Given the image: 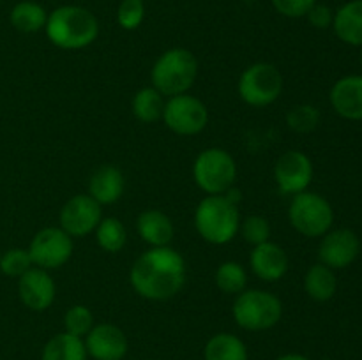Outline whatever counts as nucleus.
Listing matches in <instances>:
<instances>
[{"mask_svg":"<svg viewBox=\"0 0 362 360\" xmlns=\"http://www.w3.org/2000/svg\"><path fill=\"white\" fill-rule=\"evenodd\" d=\"M73 236L67 235L60 226L39 229L28 246V254L34 267L48 272L64 267L73 256Z\"/></svg>","mask_w":362,"mask_h":360,"instance_id":"obj_10","label":"nucleus"},{"mask_svg":"<svg viewBox=\"0 0 362 360\" xmlns=\"http://www.w3.org/2000/svg\"><path fill=\"white\" fill-rule=\"evenodd\" d=\"M325 360H331V359H325Z\"/></svg>","mask_w":362,"mask_h":360,"instance_id":"obj_38","label":"nucleus"},{"mask_svg":"<svg viewBox=\"0 0 362 360\" xmlns=\"http://www.w3.org/2000/svg\"><path fill=\"white\" fill-rule=\"evenodd\" d=\"M361 253V240L352 229L339 228L329 229L318 246L320 263L327 265L332 270L346 268L357 260Z\"/></svg>","mask_w":362,"mask_h":360,"instance_id":"obj_13","label":"nucleus"},{"mask_svg":"<svg viewBox=\"0 0 362 360\" xmlns=\"http://www.w3.org/2000/svg\"><path fill=\"white\" fill-rule=\"evenodd\" d=\"M361 67H362V52H361Z\"/></svg>","mask_w":362,"mask_h":360,"instance_id":"obj_36","label":"nucleus"},{"mask_svg":"<svg viewBox=\"0 0 362 360\" xmlns=\"http://www.w3.org/2000/svg\"><path fill=\"white\" fill-rule=\"evenodd\" d=\"M288 221L296 232L308 239L324 236L334 222V210L322 194L303 191L290 201Z\"/></svg>","mask_w":362,"mask_h":360,"instance_id":"obj_7","label":"nucleus"},{"mask_svg":"<svg viewBox=\"0 0 362 360\" xmlns=\"http://www.w3.org/2000/svg\"><path fill=\"white\" fill-rule=\"evenodd\" d=\"M336 289H338V281L332 268L324 263H317L308 268L304 275V292L310 299L317 302H327L336 295Z\"/></svg>","mask_w":362,"mask_h":360,"instance_id":"obj_21","label":"nucleus"},{"mask_svg":"<svg viewBox=\"0 0 362 360\" xmlns=\"http://www.w3.org/2000/svg\"><path fill=\"white\" fill-rule=\"evenodd\" d=\"M136 232L145 244L151 247L170 246L175 235L173 222L165 212L148 208L144 210L136 219Z\"/></svg>","mask_w":362,"mask_h":360,"instance_id":"obj_19","label":"nucleus"},{"mask_svg":"<svg viewBox=\"0 0 362 360\" xmlns=\"http://www.w3.org/2000/svg\"><path fill=\"white\" fill-rule=\"evenodd\" d=\"M57 295L55 281L48 270L32 267L18 277V296L27 309L41 313L53 304Z\"/></svg>","mask_w":362,"mask_h":360,"instance_id":"obj_14","label":"nucleus"},{"mask_svg":"<svg viewBox=\"0 0 362 360\" xmlns=\"http://www.w3.org/2000/svg\"><path fill=\"white\" fill-rule=\"evenodd\" d=\"M240 99L253 108H264L279 99L283 92V74L274 64L257 62L243 71L237 83Z\"/></svg>","mask_w":362,"mask_h":360,"instance_id":"obj_8","label":"nucleus"},{"mask_svg":"<svg viewBox=\"0 0 362 360\" xmlns=\"http://www.w3.org/2000/svg\"><path fill=\"white\" fill-rule=\"evenodd\" d=\"M95 240L106 253H119L127 242V233L119 217H103L95 228Z\"/></svg>","mask_w":362,"mask_h":360,"instance_id":"obj_27","label":"nucleus"},{"mask_svg":"<svg viewBox=\"0 0 362 360\" xmlns=\"http://www.w3.org/2000/svg\"><path fill=\"white\" fill-rule=\"evenodd\" d=\"M94 314L87 306H73L64 314V327L66 332L83 339L94 327Z\"/></svg>","mask_w":362,"mask_h":360,"instance_id":"obj_30","label":"nucleus"},{"mask_svg":"<svg viewBox=\"0 0 362 360\" xmlns=\"http://www.w3.org/2000/svg\"><path fill=\"white\" fill-rule=\"evenodd\" d=\"M145 18L144 0H122L117 9V23L124 30H136Z\"/></svg>","mask_w":362,"mask_h":360,"instance_id":"obj_32","label":"nucleus"},{"mask_svg":"<svg viewBox=\"0 0 362 360\" xmlns=\"http://www.w3.org/2000/svg\"><path fill=\"white\" fill-rule=\"evenodd\" d=\"M32 267L34 263L30 260V254H28V249H23V247L7 249L0 256V272L7 277H21Z\"/></svg>","mask_w":362,"mask_h":360,"instance_id":"obj_28","label":"nucleus"},{"mask_svg":"<svg viewBox=\"0 0 362 360\" xmlns=\"http://www.w3.org/2000/svg\"><path fill=\"white\" fill-rule=\"evenodd\" d=\"M124 175L117 166L105 164L92 173L88 180V196L94 198L99 205H113L122 198Z\"/></svg>","mask_w":362,"mask_h":360,"instance_id":"obj_18","label":"nucleus"},{"mask_svg":"<svg viewBox=\"0 0 362 360\" xmlns=\"http://www.w3.org/2000/svg\"><path fill=\"white\" fill-rule=\"evenodd\" d=\"M85 348L95 360H122L127 353V337L117 325L99 323L85 335Z\"/></svg>","mask_w":362,"mask_h":360,"instance_id":"obj_15","label":"nucleus"},{"mask_svg":"<svg viewBox=\"0 0 362 360\" xmlns=\"http://www.w3.org/2000/svg\"><path fill=\"white\" fill-rule=\"evenodd\" d=\"M46 37L60 49H83L99 35V21L94 13L81 6H60L48 14Z\"/></svg>","mask_w":362,"mask_h":360,"instance_id":"obj_3","label":"nucleus"},{"mask_svg":"<svg viewBox=\"0 0 362 360\" xmlns=\"http://www.w3.org/2000/svg\"><path fill=\"white\" fill-rule=\"evenodd\" d=\"M204 356L205 360H250L246 344L228 332L212 335L205 344Z\"/></svg>","mask_w":362,"mask_h":360,"instance_id":"obj_25","label":"nucleus"},{"mask_svg":"<svg viewBox=\"0 0 362 360\" xmlns=\"http://www.w3.org/2000/svg\"><path fill=\"white\" fill-rule=\"evenodd\" d=\"M161 120L172 133L179 136H194L207 127L209 108L194 95H173L166 99Z\"/></svg>","mask_w":362,"mask_h":360,"instance_id":"obj_9","label":"nucleus"},{"mask_svg":"<svg viewBox=\"0 0 362 360\" xmlns=\"http://www.w3.org/2000/svg\"><path fill=\"white\" fill-rule=\"evenodd\" d=\"M332 28L339 41L350 46H362V0H352L334 13Z\"/></svg>","mask_w":362,"mask_h":360,"instance_id":"obj_20","label":"nucleus"},{"mask_svg":"<svg viewBox=\"0 0 362 360\" xmlns=\"http://www.w3.org/2000/svg\"><path fill=\"white\" fill-rule=\"evenodd\" d=\"M165 102V95L151 85V87L140 88L134 94L133 101H131V109H133L134 119L144 124H152L163 119Z\"/></svg>","mask_w":362,"mask_h":360,"instance_id":"obj_24","label":"nucleus"},{"mask_svg":"<svg viewBox=\"0 0 362 360\" xmlns=\"http://www.w3.org/2000/svg\"><path fill=\"white\" fill-rule=\"evenodd\" d=\"M0 256H2V249H0Z\"/></svg>","mask_w":362,"mask_h":360,"instance_id":"obj_37","label":"nucleus"},{"mask_svg":"<svg viewBox=\"0 0 362 360\" xmlns=\"http://www.w3.org/2000/svg\"><path fill=\"white\" fill-rule=\"evenodd\" d=\"M101 219V205L88 194H76L69 198L59 214L60 228L73 239H81L94 233Z\"/></svg>","mask_w":362,"mask_h":360,"instance_id":"obj_11","label":"nucleus"},{"mask_svg":"<svg viewBox=\"0 0 362 360\" xmlns=\"http://www.w3.org/2000/svg\"><path fill=\"white\" fill-rule=\"evenodd\" d=\"M286 124L296 133H311L320 124V112L313 104H297L286 115Z\"/></svg>","mask_w":362,"mask_h":360,"instance_id":"obj_29","label":"nucleus"},{"mask_svg":"<svg viewBox=\"0 0 362 360\" xmlns=\"http://www.w3.org/2000/svg\"><path fill=\"white\" fill-rule=\"evenodd\" d=\"M329 101L334 112L346 120H362V76L350 74L332 85Z\"/></svg>","mask_w":362,"mask_h":360,"instance_id":"obj_17","label":"nucleus"},{"mask_svg":"<svg viewBox=\"0 0 362 360\" xmlns=\"http://www.w3.org/2000/svg\"><path fill=\"white\" fill-rule=\"evenodd\" d=\"M9 21L18 32L23 34H35L42 30L48 21V13L45 7L32 0H21L11 9Z\"/></svg>","mask_w":362,"mask_h":360,"instance_id":"obj_23","label":"nucleus"},{"mask_svg":"<svg viewBox=\"0 0 362 360\" xmlns=\"http://www.w3.org/2000/svg\"><path fill=\"white\" fill-rule=\"evenodd\" d=\"M232 314L244 330L262 332L276 327L283 316V304L274 293L265 289H244L235 295Z\"/></svg>","mask_w":362,"mask_h":360,"instance_id":"obj_5","label":"nucleus"},{"mask_svg":"<svg viewBox=\"0 0 362 360\" xmlns=\"http://www.w3.org/2000/svg\"><path fill=\"white\" fill-rule=\"evenodd\" d=\"M194 184L205 194H225L237 180V162L225 148L202 150L193 162Z\"/></svg>","mask_w":362,"mask_h":360,"instance_id":"obj_6","label":"nucleus"},{"mask_svg":"<svg viewBox=\"0 0 362 360\" xmlns=\"http://www.w3.org/2000/svg\"><path fill=\"white\" fill-rule=\"evenodd\" d=\"M239 191L225 194H207L194 210V228L205 242L225 246L239 233L240 214L237 208Z\"/></svg>","mask_w":362,"mask_h":360,"instance_id":"obj_2","label":"nucleus"},{"mask_svg":"<svg viewBox=\"0 0 362 360\" xmlns=\"http://www.w3.org/2000/svg\"><path fill=\"white\" fill-rule=\"evenodd\" d=\"M186 261L173 247H151L133 263L129 282L145 300L173 299L186 282Z\"/></svg>","mask_w":362,"mask_h":360,"instance_id":"obj_1","label":"nucleus"},{"mask_svg":"<svg viewBox=\"0 0 362 360\" xmlns=\"http://www.w3.org/2000/svg\"><path fill=\"white\" fill-rule=\"evenodd\" d=\"M198 76V60L186 48H170L159 55L151 71L152 87L166 97L187 94Z\"/></svg>","mask_w":362,"mask_h":360,"instance_id":"obj_4","label":"nucleus"},{"mask_svg":"<svg viewBox=\"0 0 362 360\" xmlns=\"http://www.w3.org/2000/svg\"><path fill=\"white\" fill-rule=\"evenodd\" d=\"M216 286L226 295H239L247 288V272L239 261H223L214 274Z\"/></svg>","mask_w":362,"mask_h":360,"instance_id":"obj_26","label":"nucleus"},{"mask_svg":"<svg viewBox=\"0 0 362 360\" xmlns=\"http://www.w3.org/2000/svg\"><path fill=\"white\" fill-rule=\"evenodd\" d=\"M306 18L315 28H322V30H324V28L332 27V21H334V13H332V9L329 6L317 2L313 7H311L310 13L306 14Z\"/></svg>","mask_w":362,"mask_h":360,"instance_id":"obj_34","label":"nucleus"},{"mask_svg":"<svg viewBox=\"0 0 362 360\" xmlns=\"http://www.w3.org/2000/svg\"><path fill=\"white\" fill-rule=\"evenodd\" d=\"M41 360H87L85 341L69 332H60L46 342Z\"/></svg>","mask_w":362,"mask_h":360,"instance_id":"obj_22","label":"nucleus"},{"mask_svg":"<svg viewBox=\"0 0 362 360\" xmlns=\"http://www.w3.org/2000/svg\"><path fill=\"white\" fill-rule=\"evenodd\" d=\"M278 360H310V359H308V356H304V355H299V353H288V355L279 356Z\"/></svg>","mask_w":362,"mask_h":360,"instance_id":"obj_35","label":"nucleus"},{"mask_svg":"<svg viewBox=\"0 0 362 360\" xmlns=\"http://www.w3.org/2000/svg\"><path fill=\"white\" fill-rule=\"evenodd\" d=\"M239 233L243 235L244 242L251 246H260V244L271 240V224L264 215H247L246 219H240Z\"/></svg>","mask_w":362,"mask_h":360,"instance_id":"obj_31","label":"nucleus"},{"mask_svg":"<svg viewBox=\"0 0 362 360\" xmlns=\"http://www.w3.org/2000/svg\"><path fill=\"white\" fill-rule=\"evenodd\" d=\"M313 180V162L304 152L288 150L274 164V182L283 194H296L308 191Z\"/></svg>","mask_w":362,"mask_h":360,"instance_id":"obj_12","label":"nucleus"},{"mask_svg":"<svg viewBox=\"0 0 362 360\" xmlns=\"http://www.w3.org/2000/svg\"><path fill=\"white\" fill-rule=\"evenodd\" d=\"M288 254L274 242H264L255 246L250 254L251 272L264 282H276L288 272Z\"/></svg>","mask_w":362,"mask_h":360,"instance_id":"obj_16","label":"nucleus"},{"mask_svg":"<svg viewBox=\"0 0 362 360\" xmlns=\"http://www.w3.org/2000/svg\"><path fill=\"white\" fill-rule=\"evenodd\" d=\"M274 9L286 18H304L317 0H271Z\"/></svg>","mask_w":362,"mask_h":360,"instance_id":"obj_33","label":"nucleus"}]
</instances>
